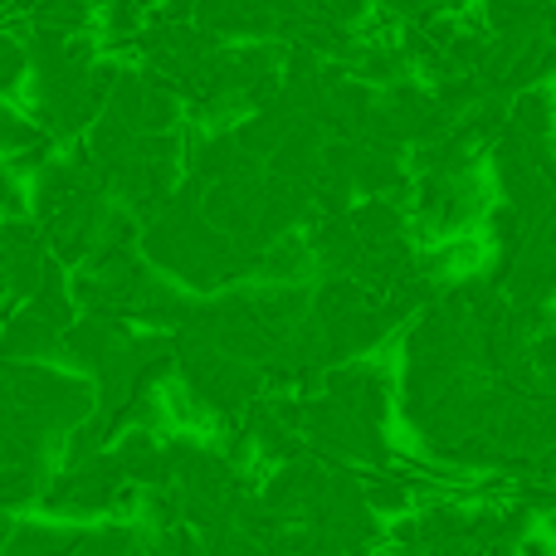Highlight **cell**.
Listing matches in <instances>:
<instances>
[{
  "label": "cell",
  "instance_id": "obj_1",
  "mask_svg": "<svg viewBox=\"0 0 556 556\" xmlns=\"http://www.w3.org/2000/svg\"><path fill=\"white\" fill-rule=\"evenodd\" d=\"M508 132H518L528 147H547L556 137V93L552 84L522 88L508 98Z\"/></svg>",
  "mask_w": 556,
  "mask_h": 556
},
{
  "label": "cell",
  "instance_id": "obj_2",
  "mask_svg": "<svg viewBox=\"0 0 556 556\" xmlns=\"http://www.w3.org/2000/svg\"><path fill=\"white\" fill-rule=\"evenodd\" d=\"M371 0H313V10L307 15L313 20H323V25H332V29H362L366 20H371Z\"/></svg>",
  "mask_w": 556,
  "mask_h": 556
}]
</instances>
